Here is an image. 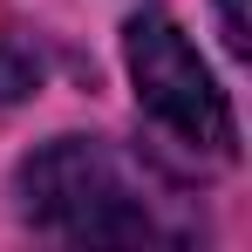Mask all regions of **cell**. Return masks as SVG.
<instances>
[{"label": "cell", "mask_w": 252, "mask_h": 252, "mask_svg": "<svg viewBox=\"0 0 252 252\" xmlns=\"http://www.w3.org/2000/svg\"><path fill=\"white\" fill-rule=\"evenodd\" d=\"M21 218L68 246H191L198 218L109 136H48L14 170Z\"/></svg>", "instance_id": "1"}, {"label": "cell", "mask_w": 252, "mask_h": 252, "mask_svg": "<svg viewBox=\"0 0 252 252\" xmlns=\"http://www.w3.org/2000/svg\"><path fill=\"white\" fill-rule=\"evenodd\" d=\"M123 68H129V89L143 102V116L177 136L184 150L198 157H218L232 164L239 157V116H232V95L218 89V75L205 68L198 41L170 21V14H129L123 28Z\"/></svg>", "instance_id": "2"}, {"label": "cell", "mask_w": 252, "mask_h": 252, "mask_svg": "<svg viewBox=\"0 0 252 252\" xmlns=\"http://www.w3.org/2000/svg\"><path fill=\"white\" fill-rule=\"evenodd\" d=\"M48 62H41V41L28 34V28H0V109L7 102H28L34 89H41Z\"/></svg>", "instance_id": "3"}, {"label": "cell", "mask_w": 252, "mask_h": 252, "mask_svg": "<svg viewBox=\"0 0 252 252\" xmlns=\"http://www.w3.org/2000/svg\"><path fill=\"white\" fill-rule=\"evenodd\" d=\"M218 34L232 55H246V0H218Z\"/></svg>", "instance_id": "4"}]
</instances>
